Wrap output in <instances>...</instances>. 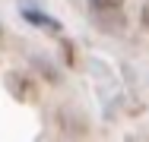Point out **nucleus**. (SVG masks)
<instances>
[{"instance_id": "3", "label": "nucleus", "mask_w": 149, "mask_h": 142, "mask_svg": "<svg viewBox=\"0 0 149 142\" xmlns=\"http://www.w3.org/2000/svg\"><path fill=\"white\" fill-rule=\"evenodd\" d=\"M140 19H143V26L149 28V0L143 3V10H140Z\"/></svg>"}, {"instance_id": "2", "label": "nucleus", "mask_w": 149, "mask_h": 142, "mask_svg": "<svg viewBox=\"0 0 149 142\" xmlns=\"http://www.w3.org/2000/svg\"><path fill=\"white\" fill-rule=\"evenodd\" d=\"M120 3L124 0H89L92 10H98V13H111V10H120Z\"/></svg>"}, {"instance_id": "1", "label": "nucleus", "mask_w": 149, "mask_h": 142, "mask_svg": "<svg viewBox=\"0 0 149 142\" xmlns=\"http://www.w3.org/2000/svg\"><path fill=\"white\" fill-rule=\"evenodd\" d=\"M10 82L19 85V88H13L19 98H35V82L32 79H22V76H10Z\"/></svg>"}]
</instances>
